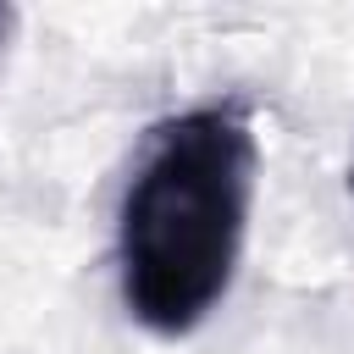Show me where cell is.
Segmentation results:
<instances>
[{"label": "cell", "mask_w": 354, "mask_h": 354, "mask_svg": "<svg viewBox=\"0 0 354 354\" xmlns=\"http://www.w3.org/2000/svg\"><path fill=\"white\" fill-rule=\"evenodd\" d=\"M254 166L243 100H205L149 127L116 205V288L144 332L188 337L221 310L249 238Z\"/></svg>", "instance_id": "1"}, {"label": "cell", "mask_w": 354, "mask_h": 354, "mask_svg": "<svg viewBox=\"0 0 354 354\" xmlns=\"http://www.w3.org/2000/svg\"><path fill=\"white\" fill-rule=\"evenodd\" d=\"M6 28H11V11H6V6H0V39H6Z\"/></svg>", "instance_id": "2"}, {"label": "cell", "mask_w": 354, "mask_h": 354, "mask_svg": "<svg viewBox=\"0 0 354 354\" xmlns=\"http://www.w3.org/2000/svg\"><path fill=\"white\" fill-rule=\"evenodd\" d=\"M348 188H354V171H348Z\"/></svg>", "instance_id": "3"}]
</instances>
